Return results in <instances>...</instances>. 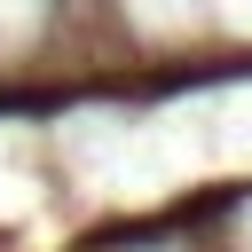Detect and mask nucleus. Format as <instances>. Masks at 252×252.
<instances>
[]
</instances>
